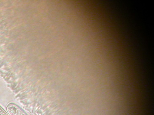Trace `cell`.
<instances>
[{
	"label": "cell",
	"instance_id": "6da1fadb",
	"mask_svg": "<svg viewBox=\"0 0 154 115\" xmlns=\"http://www.w3.org/2000/svg\"><path fill=\"white\" fill-rule=\"evenodd\" d=\"M7 110L10 115H27L18 106L14 104H10Z\"/></svg>",
	"mask_w": 154,
	"mask_h": 115
},
{
	"label": "cell",
	"instance_id": "7a4b0ae2",
	"mask_svg": "<svg viewBox=\"0 0 154 115\" xmlns=\"http://www.w3.org/2000/svg\"><path fill=\"white\" fill-rule=\"evenodd\" d=\"M0 115H8L5 111L0 107Z\"/></svg>",
	"mask_w": 154,
	"mask_h": 115
}]
</instances>
